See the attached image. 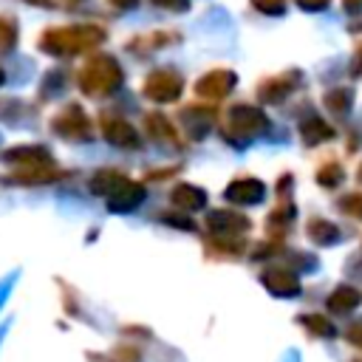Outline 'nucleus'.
I'll use <instances>...</instances> for the list:
<instances>
[{
  "mask_svg": "<svg viewBox=\"0 0 362 362\" xmlns=\"http://www.w3.org/2000/svg\"><path fill=\"white\" fill-rule=\"evenodd\" d=\"M122 181H124V175H119V173H113V170H99V173L90 178V189H93L96 195H110Z\"/></svg>",
  "mask_w": 362,
  "mask_h": 362,
  "instance_id": "obj_10",
  "label": "nucleus"
},
{
  "mask_svg": "<svg viewBox=\"0 0 362 362\" xmlns=\"http://www.w3.org/2000/svg\"><path fill=\"white\" fill-rule=\"evenodd\" d=\"M226 195L232 198V201H238V204H255V201H260L263 198V184L260 181H235L229 189H226Z\"/></svg>",
  "mask_w": 362,
  "mask_h": 362,
  "instance_id": "obj_9",
  "label": "nucleus"
},
{
  "mask_svg": "<svg viewBox=\"0 0 362 362\" xmlns=\"http://www.w3.org/2000/svg\"><path fill=\"white\" fill-rule=\"evenodd\" d=\"M209 226L212 229H246V221L238 218L235 212H212L209 215Z\"/></svg>",
  "mask_w": 362,
  "mask_h": 362,
  "instance_id": "obj_14",
  "label": "nucleus"
},
{
  "mask_svg": "<svg viewBox=\"0 0 362 362\" xmlns=\"http://www.w3.org/2000/svg\"><path fill=\"white\" fill-rule=\"evenodd\" d=\"M147 127H150L153 139H173V136H175L173 127L167 124V119L158 116V113H150V116H147Z\"/></svg>",
  "mask_w": 362,
  "mask_h": 362,
  "instance_id": "obj_15",
  "label": "nucleus"
},
{
  "mask_svg": "<svg viewBox=\"0 0 362 362\" xmlns=\"http://www.w3.org/2000/svg\"><path fill=\"white\" fill-rule=\"evenodd\" d=\"M14 40H17L14 23H8V20H0V51L11 48V45H14Z\"/></svg>",
  "mask_w": 362,
  "mask_h": 362,
  "instance_id": "obj_16",
  "label": "nucleus"
},
{
  "mask_svg": "<svg viewBox=\"0 0 362 362\" xmlns=\"http://www.w3.org/2000/svg\"><path fill=\"white\" fill-rule=\"evenodd\" d=\"M110 3H116V6H122V8H127V6H133L136 0H110Z\"/></svg>",
  "mask_w": 362,
  "mask_h": 362,
  "instance_id": "obj_19",
  "label": "nucleus"
},
{
  "mask_svg": "<svg viewBox=\"0 0 362 362\" xmlns=\"http://www.w3.org/2000/svg\"><path fill=\"white\" fill-rule=\"evenodd\" d=\"M96 42H102V31H99V28H90V25L57 28V31H48V34L40 40V45H42L48 54H57V57L76 54V51H88V48H93Z\"/></svg>",
  "mask_w": 362,
  "mask_h": 362,
  "instance_id": "obj_1",
  "label": "nucleus"
},
{
  "mask_svg": "<svg viewBox=\"0 0 362 362\" xmlns=\"http://www.w3.org/2000/svg\"><path fill=\"white\" fill-rule=\"evenodd\" d=\"M57 133L68 136V139H88L90 136V119L82 113V107L71 105L62 116H57Z\"/></svg>",
  "mask_w": 362,
  "mask_h": 362,
  "instance_id": "obj_5",
  "label": "nucleus"
},
{
  "mask_svg": "<svg viewBox=\"0 0 362 362\" xmlns=\"http://www.w3.org/2000/svg\"><path fill=\"white\" fill-rule=\"evenodd\" d=\"M266 283H269V288L277 291V294H294V291H297L294 277L286 274V272H272V274H266Z\"/></svg>",
  "mask_w": 362,
  "mask_h": 362,
  "instance_id": "obj_13",
  "label": "nucleus"
},
{
  "mask_svg": "<svg viewBox=\"0 0 362 362\" xmlns=\"http://www.w3.org/2000/svg\"><path fill=\"white\" fill-rule=\"evenodd\" d=\"M206 127H209V119L204 116L201 107H189V110H184V130H187L192 139H201V136L206 133Z\"/></svg>",
  "mask_w": 362,
  "mask_h": 362,
  "instance_id": "obj_12",
  "label": "nucleus"
},
{
  "mask_svg": "<svg viewBox=\"0 0 362 362\" xmlns=\"http://www.w3.org/2000/svg\"><path fill=\"white\" fill-rule=\"evenodd\" d=\"M102 130H105V139L116 147H139V133L133 124L122 122V119H110L105 116L102 119Z\"/></svg>",
  "mask_w": 362,
  "mask_h": 362,
  "instance_id": "obj_7",
  "label": "nucleus"
},
{
  "mask_svg": "<svg viewBox=\"0 0 362 362\" xmlns=\"http://www.w3.org/2000/svg\"><path fill=\"white\" fill-rule=\"evenodd\" d=\"M255 6L263 8V11H269V14H277L283 8V0H255Z\"/></svg>",
  "mask_w": 362,
  "mask_h": 362,
  "instance_id": "obj_17",
  "label": "nucleus"
},
{
  "mask_svg": "<svg viewBox=\"0 0 362 362\" xmlns=\"http://www.w3.org/2000/svg\"><path fill=\"white\" fill-rule=\"evenodd\" d=\"M122 82V71L116 65L113 57H90L79 74V85L85 93H93V96H102V93H110L113 88H119Z\"/></svg>",
  "mask_w": 362,
  "mask_h": 362,
  "instance_id": "obj_2",
  "label": "nucleus"
},
{
  "mask_svg": "<svg viewBox=\"0 0 362 362\" xmlns=\"http://www.w3.org/2000/svg\"><path fill=\"white\" fill-rule=\"evenodd\" d=\"M263 124H266V119H263L260 110L246 107V105H238V107L229 113V127H226V133H229L232 141H240V139H249V136L260 133Z\"/></svg>",
  "mask_w": 362,
  "mask_h": 362,
  "instance_id": "obj_4",
  "label": "nucleus"
},
{
  "mask_svg": "<svg viewBox=\"0 0 362 362\" xmlns=\"http://www.w3.org/2000/svg\"><path fill=\"white\" fill-rule=\"evenodd\" d=\"M153 3L164 8H187V0H153Z\"/></svg>",
  "mask_w": 362,
  "mask_h": 362,
  "instance_id": "obj_18",
  "label": "nucleus"
},
{
  "mask_svg": "<svg viewBox=\"0 0 362 362\" xmlns=\"http://www.w3.org/2000/svg\"><path fill=\"white\" fill-rule=\"evenodd\" d=\"M141 198H144V187L124 178V181L110 192L107 206H110L113 212H127V209H133L136 204H141Z\"/></svg>",
  "mask_w": 362,
  "mask_h": 362,
  "instance_id": "obj_6",
  "label": "nucleus"
},
{
  "mask_svg": "<svg viewBox=\"0 0 362 362\" xmlns=\"http://www.w3.org/2000/svg\"><path fill=\"white\" fill-rule=\"evenodd\" d=\"M232 85H235V76H232V74H226V71H212V74H206V76L198 82V93H201L204 99H221V96H226V93L232 90Z\"/></svg>",
  "mask_w": 362,
  "mask_h": 362,
  "instance_id": "obj_8",
  "label": "nucleus"
},
{
  "mask_svg": "<svg viewBox=\"0 0 362 362\" xmlns=\"http://www.w3.org/2000/svg\"><path fill=\"white\" fill-rule=\"evenodd\" d=\"M204 192L201 189H195V187H178L175 192H173V204L175 206H181V209H198V206H204Z\"/></svg>",
  "mask_w": 362,
  "mask_h": 362,
  "instance_id": "obj_11",
  "label": "nucleus"
},
{
  "mask_svg": "<svg viewBox=\"0 0 362 362\" xmlns=\"http://www.w3.org/2000/svg\"><path fill=\"white\" fill-rule=\"evenodd\" d=\"M0 82H3V71H0Z\"/></svg>",
  "mask_w": 362,
  "mask_h": 362,
  "instance_id": "obj_20",
  "label": "nucleus"
},
{
  "mask_svg": "<svg viewBox=\"0 0 362 362\" xmlns=\"http://www.w3.org/2000/svg\"><path fill=\"white\" fill-rule=\"evenodd\" d=\"M181 88H184L181 76H178L175 71H170V68H161V71H153V74L147 76L144 93H147L153 102H173V99L181 96Z\"/></svg>",
  "mask_w": 362,
  "mask_h": 362,
  "instance_id": "obj_3",
  "label": "nucleus"
}]
</instances>
